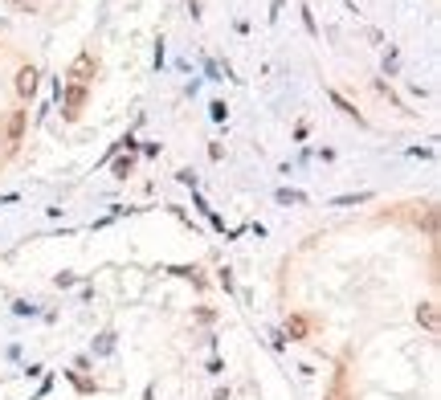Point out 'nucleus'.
<instances>
[{
    "label": "nucleus",
    "mask_w": 441,
    "mask_h": 400,
    "mask_svg": "<svg viewBox=\"0 0 441 400\" xmlns=\"http://www.w3.org/2000/svg\"><path fill=\"white\" fill-rule=\"evenodd\" d=\"M82 102H86V86H74V82H70V86L62 90V111H65V115H78Z\"/></svg>",
    "instance_id": "f257e3e1"
},
{
    "label": "nucleus",
    "mask_w": 441,
    "mask_h": 400,
    "mask_svg": "<svg viewBox=\"0 0 441 400\" xmlns=\"http://www.w3.org/2000/svg\"><path fill=\"white\" fill-rule=\"evenodd\" d=\"M90 70H94V62H90V53H82L78 62L70 66V78H74V86H82L86 78H90Z\"/></svg>",
    "instance_id": "f03ea898"
},
{
    "label": "nucleus",
    "mask_w": 441,
    "mask_h": 400,
    "mask_svg": "<svg viewBox=\"0 0 441 400\" xmlns=\"http://www.w3.org/2000/svg\"><path fill=\"white\" fill-rule=\"evenodd\" d=\"M33 90H37V74H33V70L25 66L21 74H16V94H21V99H29Z\"/></svg>",
    "instance_id": "7ed1b4c3"
},
{
    "label": "nucleus",
    "mask_w": 441,
    "mask_h": 400,
    "mask_svg": "<svg viewBox=\"0 0 441 400\" xmlns=\"http://www.w3.org/2000/svg\"><path fill=\"white\" fill-rule=\"evenodd\" d=\"M21 131H25V111H16V115L9 118V143H16V139H21Z\"/></svg>",
    "instance_id": "20e7f679"
},
{
    "label": "nucleus",
    "mask_w": 441,
    "mask_h": 400,
    "mask_svg": "<svg viewBox=\"0 0 441 400\" xmlns=\"http://www.w3.org/2000/svg\"><path fill=\"white\" fill-rule=\"evenodd\" d=\"M13 4H25V9H33V0H13Z\"/></svg>",
    "instance_id": "39448f33"
}]
</instances>
